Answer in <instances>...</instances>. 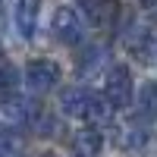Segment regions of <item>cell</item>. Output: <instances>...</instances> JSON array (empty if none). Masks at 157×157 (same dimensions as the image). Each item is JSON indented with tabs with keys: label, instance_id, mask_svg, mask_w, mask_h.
<instances>
[{
	"label": "cell",
	"instance_id": "6da1fadb",
	"mask_svg": "<svg viewBox=\"0 0 157 157\" xmlns=\"http://www.w3.org/2000/svg\"><path fill=\"white\" fill-rule=\"evenodd\" d=\"M104 98L110 101L113 110H123L132 104V69L126 63H113L107 69V82H104Z\"/></svg>",
	"mask_w": 157,
	"mask_h": 157
},
{
	"label": "cell",
	"instance_id": "7a4b0ae2",
	"mask_svg": "<svg viewBox=\"0 0 157 157\" xmlns=\"http://www.w3.org/2000/svg\"><path fill=\"white\" fill-rule=\"evenodd\" d=\"M123 47L141 63H157V32L148 25H129L123 32Z\"/></svg>",
	"mask_w": 157,
	"mask_h": 157
},
{
	"label": "cell",
	"instance_id": "3957f363",
	"mask_svg": "<svg viewBox=\"0 0 157 157\" xmlns=\"http://www.w3.org/2000/svg\"><path fill=\"white\" fill-rule=\"evenodd\" d=\"M50 32H54V38L60 44L75 47L85 38V25H82V16H78L72 6H57L54 10V22H50Z\"/></svg>",
	"mask_w": 157,
	"mask_h": 157
},
{
	"label": "cell",
	"instance_id": "277c9868",
	"mask_svg": "<svg viewBox=\"0 0 157 157\" xmlns=\"http://www.w3.org/2000/svg\"><path fill=\"white\" fill-rule=\"evenodd\" d=\"M60 82V66L54 60H32L29 66H25V85H29L32 91H50Z\"/></svg>",
	"mask_w": 157,
	"mask_h": 157
},
{
	"label": "cell",
	"instance_id": "5b68a950",
	"mask_svg": "<svg viewBox=\"0 0 157 157\" xmlns=\"http://www.w3.org/2000/svg\"><path fill=\"white\" fill-rule=\"evenodd\" d=\"M38 16H41V0H16V6H13V25H16V35L25 38V41L35 38Z\"/></svg>",
	"mask_w": 157,
	"mask_h": 157
},
{
	"label": "cell",
	"instance_id": "8992f818",
	"mask_svg": "<svg viewBox=\"0 0 157 157\" xmlns=\"http://www.w3.org/2000/svg\"><path fill=\"white\" fill-rule=\"evenodd\" d=\"M116 145L123 151L138 154V157H154L157 154V135L154 132H138V129H126L123 135H116Z\"/></svg>",
	"mask_w": 157,
	"mask_h": 157
},
{
	"label": "cell",
	"instance_id": "52a82bcc",
	"mask_svg": "<svg viewBox=\"0 0 157 157\" xmlns=\"http://www.w3.org/2000/svg\"><path fill=\"white\" fill-rule=\"evenodd\" d=\"M91 98H94V94H91L88 88L72 85V88H63V91H60V107H63L66 116H88Z\"/></svg>",
	"mask_w": 157,
	"mask_h": 157
},
{
	"label": "cell",
	"instance_id": "ba28073f",
	"mask_svg": "<svg viewBox=\"0 0 157 157\" xmlns=\"http://www.w3.org/2000/svg\"><path fill=\"white\" fill-rule=\"evenodd\" d=\"M101 148H104V132L94 126L78 129L72 135V157H98Z\"/></svg>",
	"mask_w": 157,
	"mask_h": 157
},
{
	"label": "cell",
	"instance_id": "9c48e42d",
	"mask_svg": "<svg viewBox=\"0 0 157 157\" xmlns=\"http://www.w3.org/2000/svg\"><path fill=\"white\" fill-rule=\"evenodd\" d=\"M135 113H138V120H145V123L157 120V82L154 78L141 82L138 94H135Z\"/></svg>",
	"mask_w": 157,
	"mask_h": 157
},
{
	"label": "cell",
	"instance_id": "30bf717a",
	"mask_svg": "<svg viewBox=\"0 0 157 157\" xmlns=\"http://www.w3.org/2000/svg\"><path fill=\"white\" fill-rule=\"evenodd\" d=\"M88 3V19L94 22V29H113L120 19V6L113 0H85Z\"/></svg>",
	"mask_w": 157,
	"mask_h": 157
},
{
	"label": "cell",
	"instance_id": "8fae6325",
	"mask_svg": "<svg viewBox=\"0 0 157 157\" xmlns=\"http://www.w3.org/2000/svg\"><path fill=\"white\" fill-rule=\"evenodd\" d=\"M13 98H19V72L3 60L0 63V104H10Z\"/></svg>",
	"mask_w": 157,
	"mask_h": 157
},
{
	"label": "cell",
	"instance_id": "7c38bea8",
	"mask_svg": "<svg viewBox=\"0 0 157 157\" xmlns=\"http://www.w3.org/2000/svg\"><path fill=\"white\" fill-rule=\"evenodd\" d=\"M85 120L94 123V129L107 126V123L113 120V107H110V101L104 98V94H94V98H91V107H88V116H85Z\"/></svg>",
	"mask_w": 157,
	"mask_h": 157
},
{
	"label": "cell",
	"instance_id": "4fadbf2b",
	"mask_svg": "<svg viewBox=\"0 0 157 157\" xmlns=\"http://www.w3.org/2000/svg\"><path fill=\"white\" fill-rule=\"evenodd\" d=\"M101 63H104V47H88L82 57V75H88L91 69H101Z\"/></svg>",
	"mask_w": 157,
	"mask_h": 157
},
{
	"label": "cell",
	"instance_id": "5bb4252c",
	"mask_svg": "<svg viewBox=\"0 0 157 157\" xmlns=\"http://www.w3.org/2000/svg\"><path fill=\"white\" fill-rule=\"evenodd\" d=\"M19 148V138L13 132H0V157H13V151Z\"/></svg>",
	"mask_w": 157,
	"mask_h": 157
},
{
	"label": "cell",
	"instance_id": "9a60e30c",
	"mask_svg": "<svg viewBox=\"0 0 157 157\" xmlns=\"http://www.w3.org/2000/svg\"><path fill=\"white\" fill-rule=\"evenodd\" d=\"M44 157H57V154H44Z\"/></svg>",
	"mask_w": 157,
	"mask_h": 157
}]
</instances>
